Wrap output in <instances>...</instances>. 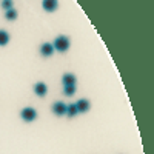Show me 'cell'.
I'll use <instances>...</instances> for the list:
<instances>
[{
    "label": "cell",
    "instance_id": "cell-12",
    "mask_svg": "<svg viewBox=\"0 0 154 154\" xmlns=\"http://www.w3.org/2000/svg\"><path fill=\"white\" fill-rule=\"evenodd\" d=\"M63 93L65 96H72L75 93V86H63Z\"/></svg>",
    "mask_w": 154,
    "mask_h": 154
},
{
    "label": "cell",
    "instance_id": "cell-7",
    "mask_svg": "<svg viewBox=\"0 0 154 154\" xmlns=\"http://www.w3.org/2000/svg\"><path fill=\"white\" fill-rule=\"evenodd\" d=\"M62 82H63V86H75L77 79H75L74 74H69V72H68V74H63Z\"/></svg>",
    "mask_w": 154,
    "mask_h": 154
},
{
    "label": "cell",
    "instance_id": "cell-1",
    "mask_svg": "<svg viewBox=\"0 0 154 154\" xmlns=\"http://www.w3.org/2000/svg\"><path fill=\"white\" fill-rule=\"evenodd\" d=\"M54 48V51H59V53H65V51L69 49V38L66 35H59L56 37L54 43H51Z\"/></svg>",
    "mask_w": 154,
    "mask_h": 154
},
{
    "label": "cell",
    "instance_id": "cell-3",
    "mask_svg": "<svg viewBox=\"0 0 154 154\" xmlns=\"http://www.w3.org/2000/svg\"><path fill=\"white\" fill-rule=\"evenodd\" d=\"M42 6L46 12H54L59 6V0H42Z\"/></svg>",
    "mask_w": 154,
    "mask_h": 154
},
{
    "label": "cell",
    "instance_id": "cell-6",
    "mask_svg": "<svg viewBox=\"0 0 154 154\" xmlns=\"http://www.w3.org/2000/svg\"><path fill=\"white\" fill-rule=\"evenodd\" d=\"M53 112L56 116H65L66 114V105L63 102H56L53 105Z\"/></svg>",
    "mask_w": 154,
    "mask_h": 154
},
{
    "label": "cell",
    "instance_id": "cell-13",
    "mask_svg": "<svg viewBox=\"0 0 154 154\" xmlns=\"http://www.w3.org/2000/svg\"><path fill=\"white\" fill-rule=\"evenodd\" d=\"M2 8H3L5 11L11 9V8H12V0H2Z\"/></svg>",
    "mask_w": 154,
    "mask_h": 154
},
{
    "label": "cell",
    "instance_id": "cell-11",
    "mask_svg": "<svg viewBox=\"0 0 154 154\" xmlns=\"http://www.w3.org/2000/svg\"><path fill=\"white\" fill-rule=\"evenodd\" d=\"M77 114V108H75V103H71V105H66V114L68 117H74Z\"/></svg>",
    "mask_w": 154,
    "mask_h": 154
},
{
    "label": "cell",
    "instance_id": "cell-9",
    "mask_svg": "<svg viewBox=\"0 0 154 154\" xmlns=\"http://www.w3.org/2000/svg\"><path fill=\"white\" fill-rule=\"evenodd\" d=\"M9 42V34L5 29H0V46H5Z\"/></svg>",
    "mask_w": 154,
    "mask_h": 154
},
{
    "label": "cell",
    "instance_id": "cell-4",
    "mask_svg": "<svg viewBox=\"0 0 154 154\" xmlns=\"http://www.w3.org/2000/svg\"><path fill=\"white\" fill-rule=\"evenodd\" d=\"M34 93H35V96H38V97H45L46 93H48V86H46L43 82H38V83L34 85Z\"/></svg>",
    "mask_w": 154,
    "mask_h": 154
},
{
    "label": "cell",
    "instance_id": "cell-10",
    "mask_svg": "<svg viewBox=\"0 0 154 154\" xmlns=\"http://www.w3.org/2000/svg\"><path fill=\"white\" fill-rule=\"evenodd\" d=\"M17 11L14 9V8H11V9H8V11H5V17H6V20H16L17 19Z\"/></svg>",
    "mask_w": 154,
    "mask_h": 154
},
{
    "label": "cell",
    "instance_id": "cell-2",
    "mask_svg": "<svg viewBox=\"0 0 154 154\" xmlns=\"http://www.w3.org/2000/svg\"><path fill=\"white\" fill-rule=\"evenodd\" d=\"M20 117L25 120V122H32L37 119V111L31 106H26V108H23L20 111Z\"/></svg>",
    "mask_w": 154,
    "mask_h": 154
},
{
    "label": "cell",
    "instance_id": "cell-8",
    "mask_svg": "<svg viewBox=\"0 0 154 154\" xmlns=\"http://www.w3.org/2000/svg\"><path fill=\"white\" fill-rule=\"evenodd\" d=\"M53 53H54V48H53V45H51V43H43L40 46V54L42 56L49 57V56H53Z\"/></svg>",
    "mask_w": 154,
    "mask_h": 154
},
{
    "label": "cell",
    "instance_id": "cell-5",
    "mask_svg": "<svg viewBox=\"0 0 154 154\" xmlns=\"http://www.w3.org/2000/svg\"><path fill=\"white\" fill-rule=\"evenodd\" d=\"M75 108H77V112H86L89 108H91V103H89L86 99H80V100H77Z\"/></svg>",
    "mask_w": 154,
    "mask_h": 154
}]
</instances>
